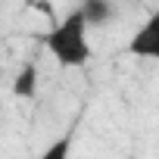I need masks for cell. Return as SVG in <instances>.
<instances>
[{
	"label": "cell",
	"instance_id": "1",
	"mask_svg": "<svg viewBox=\"0 0 159 159\" xmlns=\"http://www.w3.org/2000/svg\"><path fill=\"white\" fill-rule=\"evenodd\" d=\"M88 16H84V10L78 7V10H72L66 19H59L47 34H44V47L50 50V56L59 62V66H66V69H81V66H88V59L94 56V47H91V41H88Z\"/></svg>",
	"mask_w": 159,
	"mask_h": 159
},
{
	"label": "cell",
	"instance_id": "2",
	"mask_svg": "<svg viewBox=\"0 0 159 159\" xmlns=\"http://www.w3.org/2000/svg\"><path fill=\"white\" fill-rule=\"evenodd\" d=\"M128 56H137V59H156L159 62V10L147 16V22L131 34L128 41Z\"/></svg>",
	"mask_w": 159,
	"mask_h": 159
},
{
	"label": "cell",
	"instance_id": "3",
	"mask_svg": "<svg viewBox=\"0 0 159 159\" xmlns=\"http://www.w3.org/2000/svg\"><path fill=\"white\" fill-rule=\"evenodd\" d=\"M34 94H38V66L34 62H25L16 72V78H13V97L34 100Z\"/></svg>",
	"mask_w": 159,
	"mask_h": 159
},
{
	"label": "cell",
	"instance_id": "4",
	"mask_svg": "<svg viewBox=\"0 0 159 159\" xmlns=\"http://www.w3.org/2000/svg\"><path fill=\"white\" fill-rule=\"evenodd\" d=\"M81 10H84V16H88V25H91V28L106 25V22H109V16H112V3H109V0H84Z\"/></svg>",
	"mask_w": 159,
	"mask_h": 159
},
{
	"label": "cell",
	"instance_id": "5",
	"mask_svg": "<svg viewBox=\"0 0 159 159\" xmlns=\"http://www.w3.org/2000/svg\"><path fill=\"white\" fill-rule=\"evenodd\" d=\"M69 150H72V140H69V137H59V140H56V143H53L44 156H47V159H59V156H66Z\"/></svg>",
	"mask_w": 159,
	"mask_h": 159
},
{
	"label": "cell",
	"instance_id": "6",
	"mask_svg": "<svg viewBox=\"0 0 159 159\" xmlns=\"http://www.w3.org/2000/svg\"><path fill=\"white\" fill-rule=\"evenodd\" d=\"M31 7L38 13H44V16H53V3H50V0H31Z\"/></svg>",
	"mask_w": 159,
	"mask_h": 159
}]
</instances>
